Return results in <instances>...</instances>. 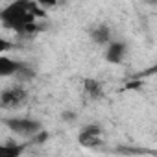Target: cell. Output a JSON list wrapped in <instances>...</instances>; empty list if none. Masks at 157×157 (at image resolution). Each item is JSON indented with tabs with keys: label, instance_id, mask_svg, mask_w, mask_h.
Listing matches in <instances>:
<instances>
[{
	"label": "cell",
	"instance_id": "6da1fadb",
	"mask_svg": "<svg viewBox=\"0 0 157 157\" xmlns=\"http://www.w3.org/2000/svg\"><path fill=\"white\" fill-rule=\"evenodd\" d=\"M0 22L4 28L17 33H32L37 30L35 17L32 13V0H13L0 11Z\"/></svg>",
	"mask_w": 157,
	"mask_h": 157
},
{
	"label": "cell",
	"instance_id": "7a4b0ae2",
	"mask_svg": "<svg viewBox=\"0 0 157 157\" xmlns=\"http://www.w3.org/2000/svg\"><path fill=\"white\" fill-rule=\"evenodd\" d=\"M4 124L21 137H33L35 133L43 129V124L39 120L28 118V117H11V118H6Z\"/></svg>",
	"mask_w": 157,
	"mask_h": 157
},
{
	"label": "cell",
	"instance_id": "3957f363",
	"mask_svg": "<svg viewBox=\"0 0 157 157\" xmlns=\"http://www.w3.org/2000/svg\"><path fill=\"white\" fill-rule=\"evenodd\" d=\"M26 100H28V93L21 85L8 87L0 93V107L2 109H17L22 104H26Z\"/></svg>",
	"mask_w": 157,
	"mask_h": 157
},
{
	"label": "cell",
	"instance_id": "277c9868",
	"mask_svg": "<svg viewBox=\"0 0 157 157\" xmlns=\"http://www.w3.org/2000/svg\"><path fill=\"white\" fill-rule=\"evenodd\" d=\"M78 142L85 148H94L102 142V128L98 124H89L85 126L80 135H78Z\"/></svg>",
	"mask_w": 157,
	"mask_h": 157
},
{
	"label": "cell",
	"instance_id": "5b68a950",
	"mask_svg": "<svg viewBox=\"0 0 157 157\" xmlns=\"http://www.w3.org/2000/svg\"><path fill=\"white\" fill-rule=\"evenodd\" d=\"M128 56V44L124 41H117L111 39L107 43V50H105V59L111 65H120Z\"/></svg>",
	"mask_w": 157,
	"mask_h": 157
},
{
	"label": "cell",
	"instance_id": "8992f818",
	"mask_svg": "<svg viewBox=\"0 0 157 157\" xmlns=\"http://www.w3.org/2000/svg\"><path fill=\"white\" fill-rule=\"evenodd\" d=\"M89 35H91V41L94 44H107L111 41V28L107 24H96L89 32Z\"/></svg>",
	"mask_w": 157,
	"mask_h": 157
},
{
	"label": "cell",
	"instance_id": "52a82bcc",
	"mask_svg": "<svg viewBox=\"0 0 157 157\" xmlns=\"http://www.w3.org/2000/svg\"><path fill=\"white\" fill-rule=\"evenodd\" d=\"M19 67H21V61L8 56H0V78H13Z\"/></svg>",
	"mask_w": 157,
	"mask_h": 157
},
{
	"label": "cell",
	"instance_id": "ba28073f",
	"mask_svg": "<svg viewBox=\"0 0 157 157\" xmlns=\"http://www.w3.org/2000/svg\"><path fill=\"white\" fill-rule=\"evenodd\" d=\"M83 91L87 96H91L93 100H100L104 98V89H102V83L98 80H93V78H85L83 80Z\"/></svg>",
	"mask_w": 157,
	"mask_h": 157
},
{
	"label": "cell",
	"instance_id": "9c48e42d",
	"mask_svg": "<svg viewBox=\"0 0 157 157\" xmlns=\"http://www.w3.org/2000/svg\"><path fill=\"white\" fill-rule=\"evenodd\" d=\"M24 144H17L13 140H8V142H2L0 144V157H19L22 151H24Z\"/></svg>",
	"mask_w": 157,
	"mask_h": 157
},
{
	"label": "cell",
	"instance_id": "30bf717a",
	"mask_svg": "<svg viewBox=\"0 0 157 157\" xmlns=\"http://www.w3.org/2000/svg\"><path fill=\"white\" fill-rule=\"evenodd\" d=\"M33 76H35L33 68H30L26 63H21V67H19V70L15 72V76H13V78H17L19 83H26V82H30V80H32Z\"/></svg>",
	"mask_w": 157,
	"mask_h": 157
},
{
	"label": "cell",
	"instance_id": "8fae6325",
	"mask_svg": "<svg viewBox=\"0 0 157 157\" xmlns=\"http://www.w3.org/2000/svg\"><path fill=\"white\" fill-rule=\"evenodd\" d=\"M37 4H39V8L48 10V8H54L57 4V0H37Z\"/></svg>",
	"mask_w": 157,
	"mask_h": 157
},
{
	"label": "cell",
	"instance_id": "7c38bea8",
	"mask_svg": "<svg viewBox=\"0 0 157 157\" xmlns=\"http://www.w3.org/2000/svg\"><path fill=\"white\" fill-rule=\"evenodd\" d=\"M11 48H13V44L10 41H6L4 37H0V54L6 52V50H11Z\"/></svg>",
	"mask_w": 157,
	"mask_h": 157
},
{
	"label": "cell",
	"instance_id": "4fadbf2b",
	"mask_svg": "<svg viewBox=\"0 0 157 157\" xmlns=\"http://www.w3.org/2000/svg\"><path fill=\"white\" fill-rule=\"evenodd\" d=\"M63 120L74 122V120H76V113H74V111H63Z\"/></svg>",
	"mask_w": 157,
	"mask_h": 157
},
{
	"label": "cell",
	"instance_id": "5bb4252c",
	"mask_svg": "<svg viewBox=\"0 0 157 157\" xmlns=\"http://www.w3.org/2000/svg\"><path fill=\"white\" fill-rule=\"evenodd\" d=\"M146 2H148V4H151V6H155V4H157V0H146Z\"/></svg>",
	"mask_w": 157,
	"mask_h": 157
}]
</instances>
